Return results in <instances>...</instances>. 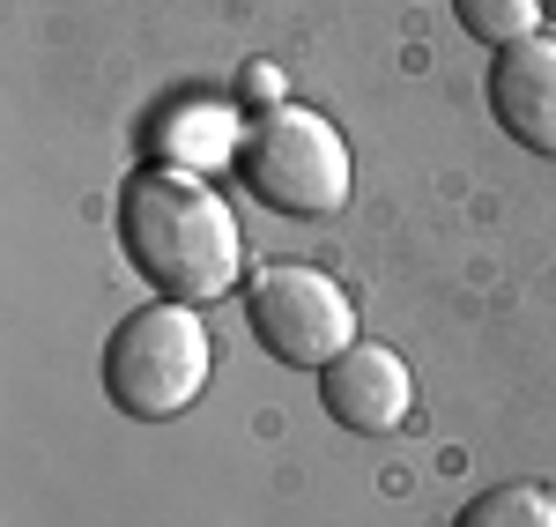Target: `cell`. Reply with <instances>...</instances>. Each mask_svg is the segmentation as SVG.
I'll return each instance as SVG.
<instances>
[{
	"label": "cell",
	"mask_w": 556,
	"mask_h": 527,
	"mask_svg": "<svg viewBox=\"0 0 556 527\" xmlns=\"http://www.w3.org/2000/svg\"><path fill=\"white\" fill-rule=\"evenodd\" d=\"M245 97H253V104H267V112H275V104H282V75H275V67H267V60H260V67H245Z\"/></svg>",
	"instance_id": "9c48e42d"
},
{
	"label": "cell",
	"mask_w": 556,
	"mask_h": 527,
	"mask_svg": "<svg viewBox=\"0 0 556 527\" xmlns=\"http://www.w3.org/2000/svg\"><path fill=\"white\" fill-rule=\"evenodd\" d=\"M542 15H549V23H556V0H542Z\"/></svg>",
	"instance_id": "30bf717a"
},
{
	"label": "cell",
	"mask_w": 556,
	"mask_h": 527,
	"mask_svg": "<svg viewBox=\"0 0 556 527\" xmlns=\"http://www.w3.org/2000/svg\"><path fill=\"white\" fill-rule=\"evenodd\" d=\"M245 319H253L260 350L298 364V372H327V364L356 342V305H349V290L312 261L253 267V283H245Z\"/></svg>",
	"instance_id": "277c9868"
},
{
	"label": "cell",
	"mask_w": 556,
	"mask_h": 527,
	"mask_svg": "<svg viewBox=\"0 0 556 527\" xmlns=\"http://www.w3.org/2000/svg\"><path fill=\"white\" fill-rule=\"evenodd\" d=\"M453 527H556V490H542V484H490L482 498L460 505Z\"/></svg>",
	"instance_id": "52a82bcc"
},
{
	"label": "cell",
	"mask_w": 556,
	"mask_h": 527,
	"mask_svg": "<svg viewBox=\"0 0 556 527\" xmlns=\"http://www.w3.org/2000/svg\"><path fill=\"white\" fill-rule=\"evenodd\" d=\"M490 112L519 149L556 156V38H519L490 60Z\"/></svg>",
	"instance_id": "8992f818"
},
{
	"label": "cell",
	"mask_w": 556,
	"mask_h": 527,
	"mask_svg": "<svg viewBox=\"0 0 556 527\" xmlns=\"http://www.w3.org/2000/svg\"><path fill=\"white\" fill-rule=\"evenodd\" d=\"M319 401H327V416H334L342 431H356V439H386V431L408 424V409H416L408 356L356 335V342L319 372Z\"/></svg>",
	"instance_id": "5b68a950"
},
{
	"label": "cell",
	"mask_w": 556,
	"mask_h": 527,
	"mask_svg": "<svg viewBox=\"0 0 556 527\" xmlns=\"http://www.w3.org/2000/svg\"><path fill=\"white\" fill-rule=\"evenodd\" d=\"M119 246H127L134 275L178 305H208L223 290H238V267H245V238H238V216L223 209V193L172 164L127 178Z\"/></svg>",
	"instance_id": "6da1fadb"
},
{
	"label": "cell",
	"mask_w": 556,
	"mask_h": 527,
	"mask_svg": "<svg viewBox=\"0 0 556 527\" xmlns=\"http://www.w3.org/2000/svg\"><path fill=\"white\" fill-rule=\"evenodd\" d=\"M238 172H245V193L275 216H334L349 201V141L327 112L275 104L245 127Z\"/></svg>",
	"instance_id": "3957f363"
},
{
	"label": "cell",
	"mask_w": 556,
	"mask_h": 527,
	"mask_svg": "<svg viewBox=\"0 0 556 527\" xmlns=\"http://www.w3.org/2000/svg\"><path fill=\"white\" fill-rule=\"evenodd\" d=\"M453 15H460V30L482 45H519L534 38V23H542V0H453Z\"/></svg>",
	"instance_id": "ba28073f"
},
{
	"label": "cell",
	"mask_w": 556,
	"mask_h": 527,
	"mask_svg": "<svg viewBox=\"0 0 556 527\" xmlns=\"http://www.w3.org/2000/svg\"><path fill=\"white\" fill-rule=\"evenodd\" d=\"M208 327H201V312L178 305V298H156V305L127 312L119 327H112V342H104V394L112 409H127L141 424H172L186 416L201 387H208Z\"/></svg>",
	"instance_id": "7a4b0ae2"
}]
</instances>
